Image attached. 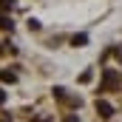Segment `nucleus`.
Returning <instances> with one entry per match:
<instances>
[{
	"label": "nucleus",
	"mask_w": 122,
	"mask_h": 122,
	"mask_svg": "<svg viewBox=\"0 0 122 122\" xmlns=\"http://www.w3.org/2000/svg\"><path fill=\"white\" fill-rule=\"evenodd\" d=\"M117 82H119V74H117L114 68H105V71H102V85H99V91H114Z\"/></svg>",
	"instance_id": "1"
},
{
	"label": "nucleus",
	"mask_w": 122,
	"mask_h": 122,
	"mask_svg": "<svg viewBox=\"0 0 122 122\" xmlns=\"http://www.w3.org/2000/svg\"><path fill=\"white\" fill-rule=\"evenodd\" d=\"M97 114H99V119H111L114 117V105L105 102V99H97Z\"/></svg>",
	"instance_id": "2"
},
{
	"label": "nucleus",
	"mask_w": 122,
	"mask_h": 122,
	"mask_svg": "<svg viewBox=\"0 0 122 122\" xmlns=\"http://www.w3.org/2000/svg\"><path fill=\"white\" fill-rule=\"evenodd\" d=\"M6 54H17V48L11 43H0V57H6Z\"/></svg>",
	"instance_id": "3"
},
{
	"label": "nucleus",
	"mask_w": 122,
	"mask_h": 122,
	"mask_svg": "<svg viewBox=\"0 0 122 122\" xmlns=\"http://www.w3.org/2000/svg\"><path fill=\"white\" fill-rule=\"evenodd\" d=\"M0 29H3V31H11V29H14V23H11V17H6V14H0Z\"/></svg>",
	"instance_id": "4"
},
{
	"label": "nucleus",
	"mask_w": 122,
	"mask_h": 122,
	"mask_svg": "<svg viewBox=\"0 0 122 122\" xmlns=\"http://www.w3.org/2000/svg\"><path fill=\"white\" fill-rule=\"evenodd\" d=\"M85 43H88V37H85V34H74V37H71V46H77V48H80V46H85Z\"/></svg>",
	"instance_id": "5"
},
{
	"label": "nucleus",
	"mask_w": 122,
	"mask_h": 122,
	"mask_svg": "<svg viewBox=\"0 0 122 122\" xmlns=\"http://www.w3.org/2000/svg\"><path fill=\"white\" fill-rule=\"evenodd\" d=\"M0 80L3 82H17V74L14 71H0Z\"/></svg>",
	"instance_id": "6"
},
{
	"label": "nucleus",
	"mask_w": 122,
	"mask_h": 122,
	"mask_svg": "<svg viewBox=\"0 0 122 122\" xmlns=\"http://www.w3.org/2000/svg\"><path fill=\"white\" fill-rule=\"evenodd\" d=\"M111 54H114V57L122 62V46H114V48H108V51H105V57H111Z\"/></svg>",
	"instance_id": "7"
},
{
	"label": "nucleus",
	"mask_w": 122,
	"mask_h": 122,
	"mask_svg": "<svg viewBox=\"0 0 122 122\" xmlns=\"http://www.w3.org/2000/svg\"><path fill=\"white\" fill-rule=\"evenodd\" d=\"M14 9V0H0V11H11Z\"/></svg>",
	"instance_id": "8"
},
{
	"label": "nucleus",
	"mask_w": 122,
	"mask_h": 122,
	"mask_svg": "<svg viewBox=\"0 0 122 122\" xmlns=\"http://www.w3.org/2000/svg\"><path fill=\"white\" fill-rule=\"evenodd\" d=\"M91 77H94V71H82L80 74V82H91Z\"/></svg>",
	"instance_id": "9"
},
{
	"label": "nucleus",
	"mask_w": 122,
	"mask_h": 122,
	"mask_svg": "<svg viewBox=\"0 0 122 122\" xmlns=\"http://www.w3.org/2000/svg\"><path fill=\"white\" fill-rule=\"evenodd\" d=\"M29 29H31V31H37V29H40V20H34V17H31V20H29Z\"/></svg>",
	"instance_id": "10"
},
{
	"label": "nucleus",
	"mask_w": 122,
	"mask_h": 122,
	"mask_svg": "<svg viewBox=\"0 0 122 122\" xmlns=\"http://www.w3.org/2000/svg\"><path fill=\"white\" fill-rule=\"evenodd\" d=\"M3 102H6V91L0 88V105H3Z\"/></svg>",
	"instance_id": "11"
},
{
	"label": "nucleus",
	"mask_w": 122,
	"mask_h": 122,
	"mask_svg": "<svg viewBox=\"0 0 122 122\" xmlns=\"http://www.w3.org/2000/svg\"><path fill=\"white\" fill-rule=\"evenodd\" d=\"M34 122H51V119H48V117H37Z\"/></svg>",
	"instance_id": "12"
},
{
	"label": "nucleus",
	"mask_w": 122,
	"mask_h": 122,
	"mask_svg": "<svg viewBox=\"0 0 122 122\" xmlns=\"http://www.w3.org/2000/svg\"><path fill=\"white\" fill-rule=\"evenodd\" d=\"M65 122H77V119H74V117H68V119H65Z\"/></svg>",
	"instance_id": "13"
}]
</instances>
